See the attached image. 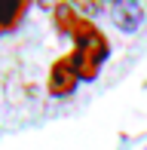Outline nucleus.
Wrapping results in <instances>:
<instances>
[{
    "instance_id": "5",
    "label": "nucleus",
    "mask_w": 147,
    "mask_h": 150,
    "mask_svg": "<svg viewBox=\"0 0 147 150\" xmlns=\"http://www.w3.org/2000/svg\"><path fill=\"white\" fill-rule=\"evenodd\" d=\"M25 12H28V3H0V31H16Z\"/></svg>"
},
{
    "instance_id": "2",
    "label": "nucleus",
    "mask_w": 147,
    "mask_h": 150,
    "mask_svg": "<svg viewBox=\"0 0 147 150\" xmlns=\"http://www.w3.org/2000/svg\"><path fill=\"white\" fill-rule=\"evenodd\" d=\"M52 16H55V25L61 34H68L74 43H80V40H86L92 31H98L95 22H89V18H83L77 9H74L71 3H58L55 9H52Z\"/></svg>"
},
{
    "instance_id": "4",
    "label": "nucleus",
    "mask_w": 147,
    "mask_h": 150,
    "mask_svg": "<svg viewBox=\"0 0 147 150\" xmlns=\"http://www.w3.org/2000/svg\"><path fill=\"white\" fill-rule=\"evenodd\" d=\"M107 12H110V22L117 25V31H123V34H138L144 25V6L135 3V0H119Z\"/></svg>"
},
{
    "instance_id": "1",
    "label": "nucleus",
    "mask_w": 147,
    "mask_h": 150,
    "mask_svg": "<svg viewBox=\"0 0 147 150\" xmlns=\"http://www.w3.org/2000/svg\"><path fill=\"white\" fill-rule=\"evenodd\" d=\"M74 46H77V49L71 52V61H74V67H77L80 80H95L98 74H101L107 55H110L107 37H104L101 31H92L86 40H80V43H74Z\"/></svg>"
},
{
    "instance_id": "3",
    "label": "nucleus",
    "mask_w": 147,
    "mask_h": 150,
    "mask_svg": "<svg viewBox=\"0 0 147 150\" xmlns=\"http://www.w3.org/2000/svg\"><path fill=\"white\" fill-rule=\"evenodd\" d=\"M77 83H80V74H77V67H74L71 55L58 58L55 64L49 67V80H46V89H49V95L64 98V95H71L74 89H77Z\"/></svg>"
}]
</instances>
